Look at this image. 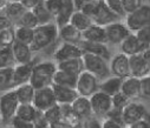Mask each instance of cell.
<instances>
[{
	"label": "cell",
	"mask_w": 150,
	"mask_h": 128,
	"mask_svg": "<svg viewBox=\"0 0 150 128\" xmlns=\"http://www.w3.org/2000/svg\"><path fill=\"white\" fill-rule=\"evenodd\" d=\"M57 62L56 61H40L33 66L32 75L30 79V83L34 90H39L43 87H47L52 85L53 75L57 72Z\"/></svg>",
	"instance_id": "obj_1"
},
{
	"label": "cell",
	"mask_w": 150,
	"mask_h": 128,
	"mask_svg": "<svg viewBox=\"0 0 150 128\" xmlns=\"http://www.w3.org/2000/svg\"><path fill=\"white\" fill-rule=\"evenodd\" d=\"M58 39V26L54 22L47 25H39L34 28L33 41L31 44V50L33 52H39L49 46Z\"/></svg>",
	"instance_id": "obj_2"
},
{
	"label": "cell",
	"mask_w": 150,
	"mask_h": 128,
	"mask_svg": "<svg viewBox=\"0 0 150 128\" xmlns=\"http://www.w3.org/2000/svg\"><path fill=\"white\" fill-rule=\"evenodd\" d=\"M84 71L93 74L98 80H104L110 76V67L108 60L102 57L93 55L90 53H84L82 57Z\"/></svg>",
	"instance_id": "obj_3"
},
{
	"label": "cell",
	"mask_w": 150,
	"mask_h": 128,
	"mask_svg": "<svg viewBox=\"0 0 150 128\" xmlns=\"http://www.w3.org/2000/svg\"><path fill=\"white\" fill-rule=\"evenodd\" d=\"M19 101L13 90L1 93L0 95V122L10 125L12 119L16 116Z\"/></svg>",
	"instance_id": "obj_4"
},
{
	"label": "cell",
	"mask_w": 150,
	"mask_h": 128,
	"mask_svg": "<svg viewBox=\"0 0 150 128\" xmlns=\"http://www.w3.org/2000/svg\"><path fill=\"white\" fill-rule=\"evenodd\" d=\"M124 24L127 25V27L131 33H136L138 29L145 26H149L150 25V6L143 4L135 12L127 14Z\"/></svg>",
	"instance_id": "obj_5"
},
{
	"label": "cell",
	"mask_w": 150,
	"mask_h": 128,
	"mask_svg": "<svg viewBox=\"0 0 150 128\" xmlns=\"http://www.w3.org/2000/svg\"><path fill=\"white\" fill-rule=\"evenodd\" d=\"M76 91L78 95L90 98L92 94L99 91V80L91 73L83 71L77 79Z\"/></svg>",
	"instance_id": "obj_6"
},
{
	"label": "cell",
	"mask_w": 150,
	"mask_h": 128,
	"mask_svg": "<svg viewBox=\"0 0 150 128\" xmlns=\"http://www.w3.org/2000/svg\"><path fill=\"white\" fill-rule=\"evenodd\" d=\"M89 99L91 104L92 115H95L96 118H105V115L112 109L111 97L100 91L92 94Z\"/></svg>",
	"instance_id": "obj_7"
},
{
	"label": "cell",
	"mask_w": 150,
	"mask_h": 128,
	"mask_svg": "<svg viewBox=\"0 0 150 128\" xmlns=\"http://www.w3.org/2000/svg\"><path fill=\"white\" fill-rule=\"evenodd\" d=\"M32 105L40 112H45L49 108L56 106L57 105V100H56L52 86H47V87L35 90Z\"/></svg>",
	"instance_id": "obj_8"
},
{
	"label": "cell",
	"mask_w": 150,
	"mask_h": 128,
	"mask_svg": "<svg viewBox=\"0 0 150 128\" xmlns=\"http://www.w3.org/2000/svg\"><path fill=\"white\" fill-rule=\"evenodd\" d=\"M106 40L112 45H121L124 39L131 33L127 25L121 21H115L108 26H105Z\"/></svg>",
	"instance_id": "obj_9"
},
{
	"label": "cell",
	"mask_w": 150,
	"mask_h": 128,
	"mask_svg": "<svg viewBox=\"0 0 150 128\" xmlns=\"http://www.w3.org/2000/svg\"><path fill=\"white\" fill-rule=\"evenodd\" d=\"M146 108L144 107V105L139 104V102H134L130 101L123 109H122V114H123V122L124 126L128 127L137 121H141L144 119L145 114H146Z\"/></svg>",
	"instance_id": "obj_10"
},
{
	"label": "cell",
	"mask_w": 150,
	"mask_h": 128,
	"mask_svg": "<svg viewBox=\"0 0 150 128\" xmlns=\"http://www.w3.org/2000/svg\"><path fill=\"white\" fill-rule=\"evenodd\" d=\"M110 73L121 78V79H125L128 76H130V65H129V57L121 53H117L116 55H114L110 60Z\"/></svg>",
	"instance_id": "obj_11"
},
{
	"label": "cell",
	"mask_w": 150,
	"mask_h": 128,
	"mask_svg": "<svg viewBox=\"0 0 150 128\" xmlns=\"http://www.w3.org/2000/svg\"><path fill=\"white\" fill-rule=\"evenodd\" d=\"M84 52L79 47V45L76 44H67V42H63L60 44L57 50L53 53V59L56 62H62L65 60H71V59H77L82 58Z\"/></svg>",
	"instance_id": "obj_12"
},
{
	"label": "cell",
	"mask_w": 150,
	"mask_h": 128,
	"mask_svg": "<svg viewBox=\"0 0 150 128\" xmlns=\"http://www.w3.org/2000/svg\"><path fill=\"white\" fill-rule=\"evenodd\" d=\"M118 19H120V17L117 14H115L106 6V4L104 3V0H98L96 12H95V14L92 17L93 24L105 27V26H108V25H110L112 22L118 21Z\"/></svg>",
	"instance_id": "obj_13"
},
{
	"label": "cell",
	"mask_w": 150,
	"mask_h": 128,
	"mask_svg": "<svg viewBox=\"0 0 150 128\" xmlns=\"http://www.w3.org/2000/svg\"><path fill=\"white\" fill-rule=\"evenodd\" d=\"M121 92L127 95L130 100L138 99L142 95V86H141V79L136 76H128L123 79Z\"/></svg>",
	"instance_id": "obj_14"
},
{
	"label": "cell",
	"mask_w": 150,
	"mask_h": 128,
	"mask_svg": "<svg viewBox=\"0 0 150 128\" xmlns=\"http://www.w3.org/2000/svg\"><path fill=\"white\" fill-rule=\"evenodd\" d=\"M34 61H31L28 64H18L13 66V83L14 87L19 86V85L30 82L31 75H32V69L34 66Z\"/></svg>",
	"instance_id": "obj_15"
},
{
	"label": "cell",
	"mask_w": 150,
	"mask_h": 128,
	"mask_svg": "<svg viewBox=\"0 0 150 128\" xmlns=\"http://www.w3.org/2000/svg\"><path fill=\"white\" fill-rule=\"evenodd\" d=\"M11 50H12V54H13V59H14L16 65L28 64V62L33 61L32 60L33 51L31 50L30 45H25V44H21V42L14 41Z\"/></svg>",
	"instance_id": "obj_16"
},
{
	"label": "cell",
	"mask_w": 150,
	"mask_h": 128,
	"mask_svg": "<svg viewBox=\"0 0 150 128\" xmlns=\"http://www.w3.org/2000/svg\"><path fill=\"white\" fill-rule=\"evenodd\" d=\"M129 65H130V75H132V76L141 79V78L150 74V67L146 64V61L143 59L141 53L129 57Z\"/></svg>",
	"instance_id": "obj_17"
},
{
	"label": "cell",
	"mask_w": 150,
	"mask_h": 128,
	"mask_svg": "<svg viewBox=\"0 0 150 128\" xmlns=\"http://www.w3.org/2000/svg\"><path fill=\"white\" fill-rule=\"evenodd\" d=\"M145 48H146V47L141 44V41L137 39V36L135 35V33H130V34L124 39V41L121 44L122 53L125 54V55H128V57H132V55L139 54V53H142Z\"/></svg>",
	"instance_id": "obj_18"
},
{
	"label": "cell",
	"mask_w": 150,
	"mask_h": 128,
	"mask_svg": "<svg viewBox=\"0 0 150 128\" xmlns=\"http://www.w3.org/2000/svg\"><path fill=\"white\" fill-rule=\"evenodd\" d=\"M51 86L58 105H71L79 97L77 91L73 88H67V87L58 86V85H51Z\"/></svg>",
	"instance_id": "obj_19"
},
{
	"label": "cell",
	"mask_w": 150,
	"mask_h": 128,
	"mask_svg": "<svg viewBox=\"0 0 150 128\" xmlns=\"http://www.w3.org/2000/svg\"><path fill=\"white\" fill-rule=\"evenodd\" d=\"M78 45L84 53H90L93 55L102 57L108 61L110 60V50L108 48L106 44H98V42H90V41L82 40Z\"/></svg>",
	"instance_id": "obj_20"
},
{
	"label": "cell",
	"mask_w": 150,
	"mask_h": 128,
	"mask_svg": "<svg viewBox=\"0 0 150 128\" xmlns=\"http://www.w3.org/2000/svg\"><path fill=\"white\" fill-rule=\"evenodd\" d=\"M58 38L62 39L63 42H67V44H76L78 45L83 40L82 32L78 31L76 27H73L71 24L64 25L58 28Z\"/></svg>",
	"instance_id": "obj_21"
},
{
	"label": "cell",
	"mask_w": 150,
	"mask_h": 128,
	"mask_svg": "<svg viewBox=\"0 0 150 128\" xmlns=\"http://www.w3.org/2000/svg\"><path fill=\"white\" fill-rule=\"evenodd\" d=\"M72 111L76 113V115L82 119V120H89L90 118H92V111H91V104H90V99L85 98V97H78L71 104Z\"/></svg>",
	"instance_id": "obj_22"
},
{
	"label": "cell",
	"mask_w": 150,
	"mask_h": 128,
	"mask_svg": "<svg viewBox=\"0 0 150 128\" xmlns=\"http://www.w3.org/2000/svg\"><path fill=\"white\" fill-rule=\"evenodd\" d=\"M82 35H83V40H85V41L98 42V44H108L105 27L96 25V24L91 25L88 29H85L82 33Z\"/></svg>",
	"instance_id": "obj_23"
},
{
	"label": "cell",
	"mask_w": 150,
	"mask_h": 128,
	"mask_svg": "<svg viewBox=\"0 0 150 128\" xmlns=\"http://www.w3.org/2000/svg\"><path fill=\"white\" fill-rule=\"evenodd\" d=\"M122 82H123V79H121V78H117L114 75L108 76L102 82H99V91L110 97H114L115 94L121 92Z\"/></svg>",
	"instance_id": "obj_24"
},
{
	"label": "cell",
	"mask_w": 150,
	"mask_h": 128,
	"mask_svg": "<svg viewBox=\"0 0 150 128\" xmlns=\"http://www.w3.org/2000/svg\"><path fill=\"white\" fill-rule=\"evenodd\" d=\"M77 79H78V75H74V74H71V73L57 69V72L53 75L52 85H58V86H63V87L76 90Z\"/></svg>",
	"instance_id": "obj_25"
},
{
	"label": "cell",
	"mask_w": 150,
	"mask_h": 128,
	"mask_svg": "<svg viewBox=\"0 0 150 128\" xmlns=\"http://www.w3.org/2000/svg\"><path fill=\"white\" fill-rule=\"evenodd\" d=\"M16 97L19 101L20 105H27V104H32L33 102V98H34V92L35 90L33 88V86L30 82L19 85V86L13 88Z\"/></svg>",
	"instance_id": "obj_26"
},
{
	"label": "cell",
	"mask_w": 150,
	"mask_h": 128,
	"mask_svg": "<svg viewBox=\"0 0 150 128\" xmlns=\"http://www.w3.org/2000/svg\"><path fill=\"white\" fill-rule=\"evenodd\" d=\"M76 12V8H74V4L73 0H64L63 3V7L60 10V12L58 13V15L54 18V24L59 27L70 24L71 17L72 14Z\"/></svg>",
	"instance_id": "obj_27"
},
{
	"label": "cell",
	"mask_w": 150,
	"mask_h": 128,
	"mask_svg": "<svg viewBox=\"0 0 150 128\" xmlns=\"http://www.w3.org/2000/svg\"><path fill=\"white\" fill-rule=\"evenodd\" d=\"M1 11H3V14H4L8 20H11L12 24L14 25V24L20 19V17H21L27 10L21 5V3L8 1Z\"/></svg>",
	"instance_id": "obj_28"
},
{
	"label": "cell",
	"mask_w": 150,
	"mask_h": 128,
	"mask_svg": "<svg viewBox=\"0 0 150 128\" xmlns=\"http://www.w3.org/2000/svg\"><path fill=\"white\" fill-rule=\"evenodd\" d=\"M57 68L59 71H64V72L74 74V75H79L84 71L82 58H77V59H71V60H65V61H62V62H57Z\"/></svg>",
	"instance_id": "obj_29"
},
{
	"label": "cell",
	"mask_w": 150,
	"mask_h": 128,
	"mask_svg": "<svg viewBox=\"0 0 150 128\" xmlns=\"http://www.w3.org/2000/svg\"><path fill=\"white\" fill-rule=\"evenodd\" d=\"M13 88V67L0 68V93H5Z\"/></svg>",
	"instance_id": "obj_30"
},
{
	"label": "cell",
	"mask_w": 150,
	"mask_h": 128,
	"mask_svg": "<svg viewBox=\"0 0 150 128\" xmlns=\"http://www.w3.org/2000/svg\"><path fill=\"white\" fill-rule=\"evenodd\" d=\"M70 24L73 26V27H76L78 31H81L82 33L88 29L91 25H93V21L90 17H88L86 14H84L83 12L81 11H76L72 17H71V20H70Z\"/></svg>",
	"instance_id": "obj_31"
},
{
	"label": "cell",
	"mask_w": 150,
	"mask_h": 128,
	"mask_svg": "<svg viewBox=\"0 0 150 128\" xmlns=\"http://www.w3.org/2000/svg\"><path fill=\"white\" fill-rule=\"evenodd\" d=\"M39 112L40 111L37 109L32 104H27V105H20L19 104L17 113H16V116L19 118V119L33 122V120L37 118V115L39 114Z\"/></svg>",
	"instance_id": "obj_32"
},
{
	"label": "cell",
	"mask_w": 150,
	"mask_h": 128,
	"mask_svg": "<svg viewBox=\"0 0 150 128\" xmlns=\"http://www.w3.org/2000/svg\"><path fill=\"white\" fill-rule=\"evenodd\" d=\"M33 12V14L37 18V21H38V26L39 25H47L51 22H54V18L50 14V12L46 10V7L44 6V3L42 1L40 4L37 5L33 10H31Z\"/></svg>",
	"instance_id": "obj_33"
},
{
	"label": "cell",
	"mask_w": 150,
	"mask_h": 128,
	"mask_svg": "<svg viewBox=\"0 0 150 128\" xmlns=\"http://www.w3.org/2000/svg\"><path fill=\"white\" fill-rule=\"evenodd\" d=\"M33 35H34V29L27 28V27H21V26H14L16 41L31 46L32 41H33Z\"/></svg>",
	"instance_id": "obj_34"
},
{
	"label": "cell",
	"mask_w": 150,
	"mask_h": 128,
	"mask_svg": "<svg viewBox=\"0 0 150 128\" xmlns=\"http://www.w3.org/2000/svg\"><path fill=\"white\" fill-rule=\"evenodd\" d=\"M14 26H21V27H27V28L34 29L37 26H38V21H37V18L33 14V12L27 10L20 17V19L14 24Z\"/></svg>",
	"instance_id": "obj_35"
},
{
	"label": "cell",
	"mask_w": 150,
	"mask_h": 128,
	"mask_svg": "<svg viewBox=\"0 0 150 128\" xmlns=\"http://www.w3.org/2000/svg\"><path fill=\"white\" fill-rule=\"evenodd\" d=\"M16 41L14 38V27L7 28L0 32V48H8L12 47L13 42Z\"/></svg>",
	"instance_id": "obj_36"
},
{
	"label": "cell",
	"mask_w": 150,
	"mask_h": 128,
	"mask_svg": "<svg viewBox=\"0 0 150 128\" xmlns=\"http://www.w3.org/2000/svg\"><path fill=\"white\" fill-rule=\"evenodd\" d=\"M43 114H44V118L46 119V121L49 122V125L63 120V116H62V109H60V106H59L58 104H57L56 106L49 108L47 111L43 112Z\"/></svg>",
	"instance_id": "obj_37"
},
{
	"label": "cell",
	"mask_w": 150,
	"mask_h": 128,
	"mask_svg": "<svg viewBox=\"0 0 150 128\" xmlns=\"http://www.w3.org/2000/svg\"><path fill=\"white\" fill-rule=\"evenodd\" d=\"M16 65L12 50L11 47L8 48H0V68L4 67H13Z\"/></svg>",
	"instance_id": "obj_38"
},
{
	"label": "cell",
	"mask_w": 150,
	"mask_h": 128,
	"mask_svg": "<svg viewBox=\"0 0 150 128\" xmlns=\"http://www.w3.org/2000/svg\"><path fill=\"white\" fill-rule=\"evenodd\" d=\"M43 3H44V6L46 7V10L50 12V14L53 18H56L63 7L64 0H43Z\"/></svg>",
	"instance_id": "obj_39"
},
{
	"label": "cell",
	"mask_w": 150,
	"mask_h": 128,
	"mask_svg": "<svg viewBox=\"0 0 150 128\" xmlns=\"http://www.w3.org/2000/svg\"><path fill=\"white\" fill-rule=\"evenodd\" d=\"M121 3H122L123 11L127 15L138 10L143 5V0H121Z\"/></svg>",
	"instance_id": "obj_40"
},
{
	"label": "cell",
	"mask_w": 150,
	"mask_h": 128,
	"mask_svg": "<svg viewBox=\"0 0 150 128\" xmlns=\"http://www.w3.org/2000/svg\"><path fill=\"white\" fill-rule=\"evenodd\" d=\"M111 101H112V108H117V109H123L131 100L124 95L122 92L115 94L114 97H111Z\"/></svg>",
	"instance_id": "obj_41"
},
{
	"label": "cell",
	"mask_w": 150,
	"mask_h": 128,
	"mask_svg": "<svg viewBox=\"0 0 150 128\" xmlns=\"http://www.w3.org/2000/svg\"><path fill=\"white\" fill-rule=\"evenodd\" d=\"M135 35L137 36V39L141 41V44L143 46H145V47L150 46V25L138 29L135 33Z\"/></svg>",
	"instance_id": "obj_42"
},
{
	"label": "cell",
	"mask_w": 150,
	"mask_h": 128,
	"mask_svg": "<svg viewBox=\"0 0 150 128\" xmlns=\"http://www.w3.org/2000/svg\"><path fill=\"white\" fill-rule=\"evenodd\" d=\"M104 3L106 4V6H108L112 12H114L115 14H117L120 18L125 15V13H124V11H123V7H122L121 0H104Z\"/></svg>",
	"instance_id": "obj_43"
},
{
	"label": "cell",
	"mask_w": 150,
	"mask_h": 128,
	"mask_svg": "<svg viewBox=\"0 0 150 128\" xmlns=\"http://www.w3.org/2000/svg\"><path fill=\"white\" fill-rule=\"evenodd\" d=\"M105 119L108 120H111L118 125H121L122 127L125 128L124 126V122H123V114H122V109H117V108H112L106 115H105Z\"/></svg>",
	"instance_id": "obj_44"
},
{
	"label": "cell",
	"mask_w": 150,
	"mask_h": 128,
	"mask_svg": "<svg viewBox=\"0 0 150 128\" xmlns=\"http://www.w3.org/2000/svg\"><path fill=\"white\" fill-rule=\"evenodd\" d=\"M10 127L11 128H34L33 122H30V121L19 119L17 116H14L12 119V121L10 122Z\"/></svg>",
	"instance_id": "obj_45"
},
{
	"label": "cell",
	"mask_w": 150,
	"mask_h": 128,
	"mask_svg": "<svg viewBox=\"0 0 150 128\" xmlns=\"http://www.w3.org/2000/svg\"><path fill=\"white\" fill-rule=\"evenodd\" d=\"M33 126H34V128H49L50 127L49 122L44 118L43 112H39V114L37 115V118L33 120Z\"/></svg>",
	"instance_id": "obj_46"
},
{
	"label": "cell",
	"mask_w": 150,
	"mask_h": 128,
	"mask_svg": "<svg viewBox=\"0 0 150 128\" xmlns=\"http://www.w3.org/2000/svg\"><path fill=\"white\" fill-rule=\"evenodd\" d=\"M97 3H98V0L84 5V6L81 8V12H83L84 14H86L88 17H90V18L92 19V17H93V14H95V12H96V8H97Z\"/></svg>",
	"instance_id": "obj_47"
},
{
	"label": "cell",
	"mask_w": 150,
	"mask_h": 128,
	"mask_svg": "<svg viewBox=\"0 0 150 128\" xmlns=\"http://www.w3.org/2000/svg\"><path fill=\"white\" fill-rule=\"evenodd\" d=\"M141 86H142V95L150 97V74L141 78Z\"/></svg>",
	"instance_id": "obj_48"
},
{
	"label": "cell",
	"mask_w": 150,
	"mask_h": 128,
	"mask_svg": "<svg viewBox=\"0 0 150 128\" xmlns=\"http://www.w3.org/2000/svg\"><path fill=\"white\" fill-rule=\"evenodd\" d=\"M12 27H14V25L12 24L11 20H8L4 14L0 15V32L7 28H12Z\"/></svg>",
	"instance_id": "obj_49"
},
{
	"label": "cell",
	"mask_w": 150,
	"mask_h": 128,
	"mask_svg": "<svg viewBox=\"0 0 150 128\" xmlns=\"http://www.w3.org/2000/svg\"><path fill=\"white\" fill-rule=\"evenodd\" d=\"M42 1H43V0H21V5L26 10L31 11V10H33L37 5H38V4H40Z\"/></svg>",
	"instance_id": "obj_50"
},
{
	"label": "cell",
	"mask_w": 150,
	"mask_h": 128,
	"mask_svg": "<svg viewBox=\"0 0 150 128\" xmlns=\"http://www.w3.org/2000/svg\"><path fill=\"white\" fill-rule=\"evenodd\" d=\"M86 128H102V122L96 116H92L88 120Z\"/></svg>",
	"instance_id": "obj_51"
},
{
	"label": "cell",
	"mask_w": 150,
	"mask_h": 128,
	"mask_svg": "<svg viewBox=\"0 0 150 128\" xmlns=\"http://www.w3.org/2000/svg\"><path fill=\"white\" fill-rule=\"evenodd\" d=\"M102 128H124V127H122L121 125H118V123H116L114 121H111V120L105 119L102 122Z\"/></svg>",
	"instance_id": "obj_52"
},
{
	"label": "cell",
	"mask_w": 150,
	"mask_h": 128,
	"mask_svg": "<svg viewBox=\"0 0 150 128\" xmlns=\"http://www.w3.org/2000/svg\"><path fill=\"white\" fill-rule=\"evenodd\" d=\"M92 1H96V0H73V4H74V8L76 11H81V8L89 4V3H92Z\"/></svg>",
	"instance_id": "obj_53"
},
{
	"label": "cell",
	"mask_w": 150,
	"mask_h": 128,
	"mask_svg": "<svg viewBox=\"0 0 150 128\" xmlns=\"http://www.w3.org/2000/svg\"><path fill=\"white\" fill-rule=\"evenodd\" d=\"M50 128H71V127H70L65 121L60 120V121H58V122L51 123V125H50Z\"/></svg>",
	"instance_id": "obj_54"
},
{
	"label": "cell",
	"mask_w": 150,
	"mask_h": 128,
	"mask_svg": "<svg viewBox=\"0 0 150 128\" xmlns=\"http://www.w3.org/2000/svg\"><path fill=\"white\" fill-rule=\"evenodd\" d=\"M127 128H148V126H146V123H145L144 120H141V121H137V122L128 126Z\"/></svg>",
	"instance_id": "obj_55"
},
{
	"label": "cell",
	"mask_w": 150,
	"mask_h": 128,
	"mask_svg": "<svg viewBox=\"0 0 150 128\" xmlns=\"http://www.w3.org/2000/svg\"><path fill=\"white\" fill-rule=\"evenodd\" d=\"M142 57H143V59L146 61V64L149 65V67H150V47H146L142 53Z\"/></svg>",
	"instance_id": "obj_56"
},
{
	"label": "cell",
	"mask_w": 150,
	"mask_h": 128,
	"mask_svg": "<svg viewBox=\"0 0 150 128\" xmlns=\"http://www.w3.org/2000/svg\"><path fill=\"white\" fill-rule=\"evenodd\" d=\"M143 120L145 121V123H146L148 128H150V114H149V113H146V114H145V116H144V119H143Z\"/></svg>",
	"instance_id": "obj_57"
},
{
	"label": "cell",
	"mask_w": 150,
	"mask_h": 128,
	"mask_svg": "<svg viewBox=\"0 0 150 128\" xmlns=\"http://www.w3.org/2000/svg\"><path fill=\"white\" fill-rule=\"evenodd\" d=\"M8 1H14V3H21V0H8Z\"/></svg>",
	"instance_id": "obj_58"
},
{
	"label": "cell",
	"mask_w": 150,
	"mask_h": 128,
	"mask_svg": "<svg viewBox=\"0 0 150 128\" xmlns=\"http://www.w3.org/2000/svg\"><path fill=\"white\" fill-rule=\"evenodd\" d=\"M0 128H5V127H0Z\"/></svg>",
	"instance_id": "obj_59"
},
{
	"label": "cell",
	"mask_w": 150,
	"mask_h": 128,
	"mask_svg": "<svg viewBox=\"0 0 150 128\" xmlns=\"http://www.w3.org/2000/svg\"><path fill=\"white\" fill-rule=\"evenodd\" d=\"M0 123H1V122H0Z\"/></svg>",
	"instance_id": "obj_60"
},
{
	"label": "cell",
	"mask_w": 150,
	"mask_h": 128,
	"mask_svg": "<svg viewBox=\"0 0 150 128\" xmlns=\"http://www.w3.org/2000/svg\"><path fill=\"white\" fill-rule=\"evenodd\" d=\"M125 128H127V127H125Z\"/></svg>",
	"instance_id": "obj_61"
},
{
	"label": "cell",
	"mask_w": 150,
	"mask_h": 128,
	"mask_svg": "<svg viewBox=\"0 0 150 128\" xmlns=\"http://www.w3.org/2000/svg\"><path fill=\"white\" fill-rule=\"evenodd\" d=\"M149 47H150V46H149Z\"/></svg>",
	"instance_id": "obj_62"
},
{
	"label": "cell",
	"mask_w": 150,
	"mask_h": 128,
	"mask_svg": "<svg viewBox=\"0 0 150 128\" xmlns=\"http://www.w3.org/2000/svg\"><path fill=\"white\" fill-rule=\"evenodd\" d=\"M49 128H50V127H49Z\"/></svg>",
	"instance_id": "obj_63"
},
{
	"label": "cell",
	"mask_w": 150,
	"mask_h": 128,
	"mask_svg": "<svg viewBox=\"0 0 150 128\" xmlns=\"http://www.w3.org/2000/svg\"><path fill=\"white\" fill-rule=\"evenodd\" d=\"M10 128H11V127H10Z\"/></svg>",
	"instance_id": "obj_64"
}]
</instances>
